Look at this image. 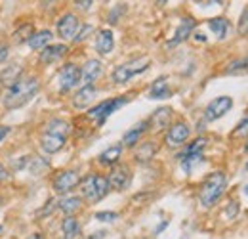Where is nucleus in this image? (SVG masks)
<instances>
[{
	"label": "nucleus",
	"mask_w": 248,
	"mask_h": 239,
	"mask_svg": "<svg viewBox=\"0 0 248 239\" xmlns=\"http://www.w3.org/2000/svg\"><path fill=\"white\" fill-rule=\"evenodd\" d=\"M40 90V81L36 77H21L14 86H10L4 96V107L6 109H19L27 105L36 92Z\"/></svg>",
	"instance_id": "obj_1"
},
{
	"label": "nucleus",
	"mask_w": 248,
	"mask_h": 239,
	"mask_svg": "<svg viewBox=\"0 0 248 239\" xmlns=\"http://www.w3.org/2000/svg\"><path fill=\"white\" fill-rule=\"evenodd\" d=\"M227 184L229 178L223 171H216V172H210L204 182L201 184V189H199V201L204 209H212L217 201L221 199V195L225 193L227 189Z\"/></svg>",
	"instance_id": "obj_2"
},
{
	"label": "nucleus",
	"mask_w": 248,
	"mask_h": 239,
	"mask_svg": "<svg viewBox=\"0 0 248 239\" xmlns=\"http://www.w3.org/2000/svg\"><path fill=\"white\" fill-rule=\"evenodd\" d=\"M111 186L107 182V176L103 174H88L80 180V195L88 205L99 203L103 197H107Z\"/></svg>",
	"instance_id": "obj_3"
},
{
	"label": "nucleus",
	"mask_w": 248,
	"mask_h": 239,
	"mask_svg": "<svg viewBox=\"0 0 248 239\" xmlns=\"http://www.w3.org/2000/svg\"><path fill=\"white\" fill-rule=\"evenodd\" d=\"M149 58L147 56H141V58H136L132 61H126L123 65H119L115 71H113V83L115 85H124L128 81H132L136 75H141L143 71L149 69Z\"/></svg>",
	"instance_id": "obj_4"
},
{
	"label": "nucleus",
	"mask_w": 248,
	"mask_h": 239,
	"mask_svg": "<svg viewBox=\"0 0 248 239\" xmlns=\"http://www.w3.org/2000/svg\"><path fill=\"white\" fill-rule=\"evenodd\" d=\"M128 103V98L126 96H121V98H109V100H105V102H101V103H97L95 107H92L90 111H88V117L93 119L97 124H103L105 120L109 119L115 111H119L123 105Z\"/></svg>",
	"instance_id": "obj_5"
},
{
	"label": "nucleus",
	"mask_w": 248,
	"mask_h": 239,
	"mask_svg": "<svg viewBox=\"0 0 248 239\" xmlns=\"http://www.w3.org/2000/svg\"><path fill=\"white\" fill-rule=\"evenodd\" d=\"M80 83V67L75 63H65L60 73H58V85H60V92L67 94L69 90H73Z\"/></svg>",
	"instance_id": "obj_6"
},
{
	"label": "nucleus",
	"mask_w": 248,
	"mask_h": 239,
	"mask_svg": "<svg viewBox=\"0 0 248 239\" xmlns=\"http://www.w3.org/2000/svg\"><path fill=\"white\" fill-rule=\"evenodd\" d=\"M189 136H191V128H189V124L184 122V120H180V122L170 124L164 142H166L168 148H182V146H186L187 144Z\"/></svg>",
	"instance_id": "obj_7"
},
{
	"label": "nucleus",
	"mask_w": 248,
	"mask_h": 239,
	"mask_svg": "<svg viewBox=\"0 0 248 239\" xmlns=\"http://www.w3.org/2000/svg\"><path fill=\"white\" fill-rule=\"evenodd\" d=\"M80 174L77 172V171H62V172H58L56 174V178L52 182V188H54V191L56 193H69V191H73L77 186H80Z\"/></svg>",
	"instance_id": "obj_8"
},
{
	"label": "nucleus",
	"mask_w": 248,
	"mask_h": 239,
	"mask_svg": "<svg viewBox=\"0 0 248 239\" xmlns=\"http://www.w3.org/2000/svg\"><path fill=\"white\" fill-rule=\"evenodd\" d=\"M56 29H58L60 38H63V40H75L77 33L80 29V21H78V17L73 12H67V14H63L62 17L58 19Z\"/></svg>",
	"instance_id": "obj_9"
},
{
	"label": "nucleus",
	"mask_w": 248,
	"mask_h": 239,
	"mask_svg": "<svg viewBox=\"0 0 248 239\" xmlns=\"http://www.w3.org/2000/svg\"><path fill=\"white\" fill-rule=\"evenodd\" d=\"M231 107H233V98H231V96H217V98H214V100L206 105V109H204V119L206 120L221 119Z\"/></svg>",
	"instance_id": "obj_10"
},
{
	"label": "nucleus",
	"mask_w": 248,
	"mask_h": 239,
	"mask_svg": "<svg viewBox=\"0 0 248 239\" xmlns=\"http://www.w3.org/2000/svg\"><path fill=\"white\" fill-rule=\"evenodd\" d=\"M107 182L111 186V189H117V191H124L130 184H132V172L126 165H115L107 176Z\"/></svg>",
	"instance_id": "obj_11"
},
{
	"label": "nucleus",
	"mask_w": 248,
	"mask_h": 239,
	"mask_svg": "<svg viewBox=\"0 0 248 239\" xmlns=\"http://www.w3.org/2000/svg\"><path fill=\"white\" fill-rule=\"evenodd\" d=\"M197 27V21L193 19V17H182V21H180V25H178V29L174 33V36L168 40V48H174V46H178V44H182L184 40L189 38V34L193 33V29Z\"/></svg>",
	"instance_id": "obj_12"
},
{
	"label": "nucleus",
	"mask_w": 248,
	"mask_h": 239,
	"mask_svg": "<svg viewBox=\"0 0 248 239\" xmlns=\"http://www.w3.org/2000/svg\"><path fill=\"white\" fill-rule=\"evenodd\" d=\"M97 96V88L93 85H84L82 88L77 90V94L73 96V105L77 109H86Z\"/></svg>",
	"instance_id": "obj_13"
},
{
	"label": "nucleus",
	"mask_w": 248,
	"mask_h": 239,
	"mask_svg": "<svg viewBox=\"0 0 248 239\" xmlns=\"http://www.w3.org/2000/svg\"><path fill=\"white\" fill-rule=\"evenodd\" d=\"M115 48V36L109 29H101L97 31L95 34V52L99 56H109Z\"/></svg>",
	"instance_id": "obj_14"
},
{
	"label": "nucleus",
	"mask_w": 248,
	"mask_h": 239,
	"mask_svg": "<svg viewBox=\"0 0 248 239\" xmlns=\"http://www.w3.org/2000/svg\"><path fill=\"white\" fill-rule=\"evenodd\" d=\"M101 71H103L101 61L88 60L86 63H84V67L80 69V83H84V85H93V83L99 79Z\"/></svg>",
	"instance_id": "obj_15"
},
{
	"label": "nucleus",
	"mask_w": 248,
	"mask_h": 239,
	"mask_svg": "<svg viewBox=\"0 0 248 239\" xmlns=\"http://www.w3.org/2000/svg\"><path fill=\"white\" fill-rule=\"evenodd\" d=\"M147 130H149V120H141V122H138L134 128H130V130L124 134L123 144H121V146H126V148H134V146H138V144L141 142V136H143Z\"/></svg>",
	"instance_id": "obj_16"
},
{
	"label": "nucleus",
	"mask_w": 248,
	"mask_h": 239,
	"mask_svg": "<svg viewBox=\"0 0 248 239\" xmlns=\"http://www.w3.org/2000/svg\"><path fill=\"white\" fill-rule=\"evenodd\" d=\"M67 144V138L58 136V134H50V132H44L42 138H40V148L46 151L48 155H54L58 151H62Z\"/></svg>",
	"instance_id": "obj_17"
},
{
	"label": "nucleus",
	"mask_w": 248,
	"mask_h": 239,
	"mask_svg": "<svg viewBox=\"0 0 248 239\" xmlns=\"http://www.w3.org/2000/svg\"><path fill=\"white\" fill-rule=\"evenodd\" d=\"M69 52V48L65 46V44H50V46H46L44 50H40V61L44 63V65H52V63H56V61H60Z\"/></svg>",
	"instance_id": "obj_18"
},
{
	"label": "nucleus",
	"mask_w": 248,
	"mask_h": 239,
	"mask_svg": "<svg viewBox=\"0 0 248 239\" xmlns=\"http://www.w3.org/2000/svg\"><path fill=\"white\" fill-rule=\"evenodd\" d=\"M149 130H164L166 126H170V120H172V109L170 107H160L156 109L155 113L149 117Z\"/></svg>",
	"instance_id": "obj_19"
},
{
	"label": "nucleus",
	"mask_w": 248,
	"mask_h": 239,
	"mask_svg": "<svg viewBox=\"0 0 248 239\" xmlns=\"http://www.w3.org/2000/svg\"><path fill=\"white\" fill-rule=\"evenodd\" d=\"M21 75H23V67L19 65V63H14V65H8L6 69H2L0 71V83L4 85V86H14L19 79H21Z\"/></svg>",
	"instance_id": "obj_20"
},
{
	"label": "nucleus",
	"mask_w": 248,
	"mask_h": 239,
	"mask_svg": "<svg viewBox=\"0 0 248 239\" xmlns=\"http://www.w3.org/2000/svg\"><path fill=\"white\" fill-rule=\"evenodd\" d=\"M62 234L63 239H78L82 234L80 222L77 220V216H65L62 222Z\"/></svg>",
	"instance_id": "obj_21"
},
{
	"label": "nucleus",
	"mask_w": 248,
	"mask_h": 239,
	"mask_svg": "<svg viewBox=\"0 0 248 239\" xmlns=\"http://www.w3.org/2000/svg\"><path fill=\"white\" fill-rule=\"evenodd\" d=\"M54 38V34H52V31H38V33H32L31 38L27 40V44H29V48L31 50H44L46 46H50V40Z\"/></svg>",
	"instance_id": "obj_22"
},
{
	"label": "nucleus",
	"mask_w": 248,
	"mask_h": 239,
	"mask_svg": "<svg viewBox=\"0 0 248 239\" xmlns=\"http://www.w3.org/2000/svg\"><path fill=\"white\" fill-rule=\"evenodd\" d=\"M121 155H123V146L117 144V146H111V148H107L105 151H101L99 157H97V161L101 165H105V167H115L121 161Z\"/></svg>",
	"instance_id": "obj_23"
},
{
	"label": "nucleus",
	"mask_w": 248,
	"mask_h": 239,
	"mask_svg": "<svg viewBox=\"0 0 248 239\" xmlns=\"http://www.w3.org/2000/svg\"><path fill=\"white\" fill-rule=\"evenodd\" d=\"M208 27H210V31L216 34L219 40L227 38L229 33H231V23L225 17H212V19H208Z\"/></svg>",
	"instance_id": "obj_24"
},
{
	"label": "nucleus",
	"mask_w": 248,
	"mask_h": 239,
	"mask_svg": "<svg viewBox=\"0 0 248 239\" xmlns=\"http://www.w3.org/2000/svg\"><path fill=\"white\" fill-rule=\"evenodd\" d=\"M170 94H172V90H170L168 81L164 77L156 79L155 83L151 85V88H149V98L151 100H166V98H170Z\"/></svg>",
	"instance_id": "obj_25"
},
{
	"label": "nucleus",
	"mask_w": 248,
	"mask_h": 239,
	"mask_svg": "<svg viewBox=\"0 0 248 239\" xmlns=\"http://www.w3.org/2000/svg\"><path fill=\"white\" fill-rule=\"evenodd\" d=\"M44 132L58 134V136L67 138V136H69V132H71V122H67L65 119H52V120H48V122H46Z\"/></svg>",
	"instance_id": "obj_26"
},
{
	"label": "nucleus",
	"mask_w": 248,
	"mask_h": 239,
	"mask_svg": "<svg viewBox=\"0 0 248 239\" xmlns=\"http://www.w3.org/2000/svg\"><path fill=\"white\" fill-rule=\"evenodd\" d=\"M58 207H60L67 216H75L78 210L82 209V197H77V195L63 197L62 201L58 203Z\"/></svg>",
	"instance_id": "obj_27"
},
{
	"label": "nucleus",
	"mask_w": 248,
	"mask_h": 239,
	"mask_svg": "<svg viewBox=\"0 0 248 239\" xmlns=\"http://www.w3.org/2000/svg\"><path fill=\"white\" fill-rule=\"evenodd\" d=\"M208 146V140L204 138V136H199L195 142H191V144H187L186 150L182 151L180 155H178V159L182 161V159H186V157H193V155H202V150Z\"/></svg>",
	"instance_id": "obj_28"
},
{
	"label": "nucleus",
	"mask_w": 248,
	"mask_h": 239,
	"mask_svg": "<svg viewBox=\"0 0 248 239\" xmlns=\"http://www.w3.org/2000/svg\"><path fill=\"white\" fill-rule=\"evenodd\" d=\"M156 153V144L155 142H143L136 153H134V157H136V161H140V163H143V161H149L153 155Z\"/></svg>",
	"instance_id": "obj_29"
},
{
	"label": "nucleus",
	"mask_w": 248,
	"mask_h": 239,
	"mask_svg": "<svg viewBox=\"0 0 248 239\" xmlns=\"http://www.w3.org/2000/svg\"><path fill=\"white\" fill-rule=\"evenodd\" d=\"M225 73L227 75H245V73H248V56L247 58L233 60L225 67Z\"/></svg>",
	"instance_id": "obj_30"
},
{
	"label": "nucleus",
	"mask_w": 248,
	"mask_h": 239,
	"mask_svg": "<svg viewBox=\"0 0 248 239\" xmlns=\"http://www.w3.org/2000/svg\"><path fill=\"white\" fill-rule=\"evenodd\" d=\"M231 136L233 138H248V117H245V119L235 126V130H233Z\"/></svg>",
	"instance_id": "obj_31"
},
{
	"label": "nucleus",
	"mask_w": 248,
	"mask_h": 239,
	"mask_svg": "<svg viewBox=\"0 0 248 239\" xmlns=\"http://www.w3.org/2000/svg\"><path fill=\"white\" fill-rule=\"evenodd\" d=\"M93 218L99 220V222H115V220L119 218V214L113 212V210H101V212H95Z\"/></svg>",
	"instance_id": "obj_32"
},
{
	"label": "nucleus",
	"mask_w": 248,
	"mask_h": 239,
	"mask_svg": "<svg viewBox=\"0 0 248 239\" xmlns=\"http://www.w3.org/2000/svg\"><path fill=\"white\" fill-rule=\"evenodd\" d=\"M239 33L243 36H248V8H245V12L241 14V19H239Z\"/></svg>",
	"instance_id": "obj_33"
},
{
	"label": "nucleus",
	"mask_w": 248,
	"mask_h": 239,
	"mask_svg": "<svg viewBox=\"0 0 248 239\" xmlns=\"http://www.w3.org/2000/svg\"><path fill=\"white\" fill-rule=\"evenodd\" d=\"M93 31L92 25H84L82 29L77 33V36H75V42H82V40H86L88 36H90V33Z\"/></svg>",
	"instance_id": "obj_34"
},
{
	"label": "nucleus",
	"mask_w": 248,
	"mask_h": 239,
	"mask_svg": "<svg viewBox=\"0 0 248 239\" xmlns=\"http://www.w3.org/2000/svg\"><path fill=\"white\" fill-rule=\"evenodd\" d=\"M237 212H239V203H237V201H229V207L225 209V216H227L229 220H233V218L237 216Z\"/></svg>",
	"instance_id": "obj_35"
},
{
	"label": "nucleus",
	"mask_w": 248,
	"mask_h": 239,
	"mask_svg": "<svg viewBox=\"0 0 248 239\" xmlns=\"http://www.w3.org/2000/svg\"><path fill=\"white\" fill-rule=\"evenodd\" d=\"M6 58H8V46L0 42V63L6 61Z\"/></svg>",
	"instance_id": "obj_36"
},
{
	"label": "nucleus",
	"mask_w": 248,
	"mask_h": 239,
	"mask_svg": "<svg viewBox=\"0 0 248 239\" xmlns=\"http://www.w3.org/2000/svg\"><path fill=\"white\" fill-rule=\"evenodd\" d=\"M121 10H123V8H121V6H117V12H115V10L111 12V16H109V23H117V21H119L117 17H119V12H121Z\"/></svg>",
	"instance_id": "obj_37"
},
{
	"label": "nucleus",
	"mask_w": 248,
	"mask_h": 239,
	"mask_svg": "<svg viewBox=\"0 0 248 239\" xmlns=\"http://www.w3.org/2000/svg\"><path fill=\"white\" fill-rule=\"evenodd\" d=\"M10 178V172L6 171V167L0 163V182H4V180H8Z\"/></svg>",
	"instance_id": "obj_38"
},
{
	"label": "nucleus",
	"mask_w": 248,
	"mask_h": 239,
	"mask_svg": "<svg viewBox=\"0 0 248 239\" xmlns=\"http://www.w3.org/2000/svg\"><path fill=\"white\" fill-rule=\"evenodd\" d=\"M75 4H77V6L80 8V10H90V8H92L93 2H90V0H86V2H75Z\"/></svg>",
	"instance_id": "obj_39"
},
{
	"label": "nucleus",
	"mask_w": 248,
	"mask_h": 239,
	"mask_svg": "<svg viewBox=\"0 0 248 239\" xmlns=\"http://www.w3.org/2000/svg\"><path fill=\"white\" fill-rule=\"evenodd\" d=\"M10 134V126H0V142Z\"/></svg>",
	"instance_id": "obj_40"
},
{
	"label": "nucleus",
	"mask_w": 248,
	"mask_h": 239,
	"mask_svg": "<svg viewBox=\"0 0 248 239\" xmlns=\"http://www.w3.org/2000/svg\"><path fill=\"white\" fill-rule=\"evenodd\" d=\"M29 239H44V238H42L40 234H32V236H31V238H29Z\"/></svg>",
	"instance_id": "obj_41"
},
{
	"label": "nucleus",
	"mask_w": 248,
	"mask_h": 239,
	"mask_svg": "<svg viewBox=\"0 0 248 239\" xmlns=\"http://www.w3.org/2000/svg\"><path fill=\"white\" fill-rule=\"evenodd\" d=\"M243 191H245V193H247V195H248V184H247V186H245V188H243Z\"/></svg>",
	"instance_id": "obj_42"
},
{
	"label": "nucleus",
	"mask_w": 248,
	"mask_h": 239,
	"mask_svg": "<svg viewBox=\"0 0 248 239\" xmlns=\"http://www.w3.org/2000/svg\"><path fill=\"white\" fill-rule=\"evenodd\" d=\"M245 151H247V153H248V142H247V146H245Z\"/></svg>",
	"instance_id": "obj_43"
},
{
	"label": "nucleus",
	"mask_w": 248,
	"mask_h": 239,
	"mask_svg": "<svg viewBox=\"0 0 248 239\" xmlns=\"http://www.w3.org/2000/svg\"><path fill=\"white\" fill-rule=\"evenodd\" d=\"M0 232H2V226H0Z\"/></svg>",
	"instance_id": "obj_44"
},
{
	"label": "nucleus",
	"mask_w": 248,
	"mask_h": 239,
	"mask_svg": "<svg viewBox=\"0 0 248 239\" xmlns=\"http://www.w3.org/2000/svg\"><path fill=\"white\" fill-rule=\"evenodd\" d=\"M247 171H248V163H247Z\"/></svg>",
	"instance_id": "obj_45"
}]
</instances>
